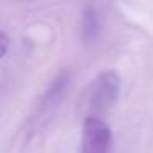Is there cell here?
I'll return each mask as SVG.
<instances>
[{
  "mask_svg": "<svg viewBox=\"0 0 153 153\" xmlns=\"http://www.w3.org/2000/svg\"><path fill=\"white\" fill-rule=\"evenodd\" d=\"M120 96V77L115 71H104L94 79L89 89V99H87V109L89 115L100 117L109 112L117 104Z\"/></svg>",
  "mask_w": 153,
  "mask_h": 153,
  "instance_id": "1",
  "label": "cell"
},
{
  "mask_svg": "<svg viewBox=\"0 0 153 153\" xmlns=\"http://www.w3.org/2000/svg\"><path fill=\"white\" fill-rule=\"evenodd\" d=\"M112 132L109 123L100 117L87 115L82 123L81 153H110Z\"/></svg>",
  "mask_w": 153,
  "mask_h": 153,
  "instance_id": "2",
  "label": "cell"
},
{
  "mask_svg": "<svg viewBox=\"0 0 153 153\" xmlns=\"http://www.w3.org/2000/svg\"><path fill=\"white\" fill-rule=\"evenodd\" d=\"M100 31V22L99 15L94 8H86L82 17V38L86 43H91L97 38Z\"/></svg>",
  "mask_w": 153,
  "mask_h": 153,
  "instance_id": "3",
  "label": "cell"
},
{
  "mask_svg": "<svg viewBox=\"0 0 153 153\" xmlns=\"http://www.w3.org/2000/svg\"><path fill=\"white\" fill-rule=\"evenodd\" d=\"M8 46H10V38H8L4 31H0V59L7 54Z\"/></svg>",
  "mask_w": 153,
  "mask_h": 153,
  "instance_id": "4",
  "label": "cell"
}]
</instances>
